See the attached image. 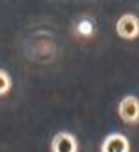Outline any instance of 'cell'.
I'll return each instance as SVG.
<instances>
[{"label": "cell", "instance_id": "cell-4", "mask_svg": "<svg viewBox=\"0 0 139 152\" xmlns=\"http://www.w3.org/2000/svg\"><path fill=\"white\" fill-rule=\"evenodd\" d=\"M130 142L121 133H111L103 140L100 152H130Z\"/></svg>", "mask_w": 139, "mask_h": 152}, {"label": "cell", "instance_id": "cell-2", "mask_svg": "<svg viewBox=\"0 0 139 152\" xmlns=\"http://www.w3.org/2000/svg\"><path fill=\"white\" fill-rule=\"evenodd\" d=\"M117 32L124 39L131 40L139 36V18L133 13H125L117 22Z\"/></svg>", "mask_w": 139, "mask_h": 152}, {"label": "cell", "instance_id": "cell-3", "mask_svg": "<svg viewBox=\"0 0 139 152\" xmlns=\"http://www.w3.org/2000/svg\"><path fill=\"white\" fill-rule=\"evenodd\" d=\"M50 149L51 152H78V141L72 133L60 131L52 139Z\"/></svg>", "mask_w": 139, "mask_h": 152}, {"label": "cell", "instance_id": "cell-5", "mask_svg": "<svg viewBox=\"0 0 139 152\" xmlns=\"http://www.w3.org/2000/svg\"><path fill=\"white\" fill-rule=\"evenodd\" d=\"M12 88V78L7 70L0 69V96L9 92Z\"/></svg>", "mask_w": 139, "mask_h": 152}, {"label": "cell", "instance_id": "cell-1", "mask_svg": "<svg viewBox=\"0 0 139 152\" xmlns=\"http://www.w3.org/2000/svg\"><path fill=\"white\" fill-rule=\"evenodd\" d=\"M118 115L128 125L139 123V100L133 95H127L119 102Z\"/></svg>", "mask_w": 139, "mask_h": 152}]
</instances>
